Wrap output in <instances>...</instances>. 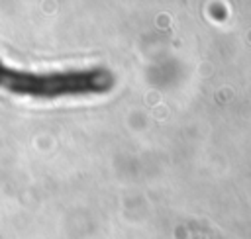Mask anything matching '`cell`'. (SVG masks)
<instances>
[{"label":"cell","mask_w":251,"mask_h":239,"mask_svg":"<svg viewBox=\"0 0 251 239\" xmlns=\"http://www.w3.org/2000/svg\"><path fill=\"white\" fill-rule=\"evenodd\" d=\"M114 76L104 69L63 71V72H29L4 65L0 61V88L33 98H61L106 92Z\"/></svg>","instance_id":"6da1fadb"}]
</instances>
